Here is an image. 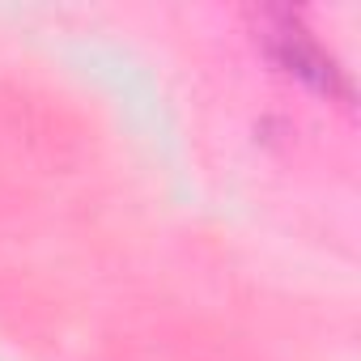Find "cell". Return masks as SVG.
<instances>
[{
  "mask_svg": "<svg viewBox=\"0 0 361 361\" xmlns=\"http://www.w3.org/2000/svg\"><path fill=\"white\" fill-rule=\"evenodd\" d=\"M264 47H268V56H272L289 77L306 81L310 90L331 94V98H344V102L353 98V90H348L340 64L323 51V43H319L293 13H285V9L264 13Z\"/></svg>",
  "mask_w": 361,
  "mask_h": 361,
  "instance_id": "obj_1",
  "label": "cell"
}]
</instances>
